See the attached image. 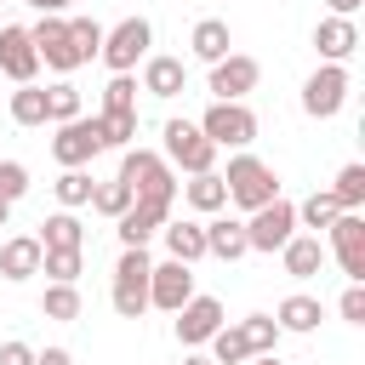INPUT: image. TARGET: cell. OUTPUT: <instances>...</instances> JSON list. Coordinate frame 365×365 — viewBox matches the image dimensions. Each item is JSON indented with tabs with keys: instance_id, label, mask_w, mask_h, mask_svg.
<instances>
[{
	"instance_id": "30",
	"label": "cell",
	"mask_w": 365,
	"mask_h": 365,
	"mask_svg": "<svg viewBox=\"0 0 365 365\" xmlns=\"http://www.w3.org/2000/svg\"><path fill=\"white\" fill-rule=\"evenodd\" d=\"M74 114H86V103H80V86H68V80L46 86V120H51V125H63V120H74Z\"/></svg>"
},
{
	"instance_id": "45",
	"label": "cell",
	"mask_w": 365,
	"mask_h": 365,
	"mask_svg": "<svg viewBox=\"0 0 365 365\" xmlns=\"http://www.w3.org/2000/svg\"><path fill=\"white\" fill-rule=\"evenodd\" d=\"M240 365H279L274 354H251V359H240Z\"/></svg>"
},
{
	"instance_id": "9",
	"label": "cell",
	"mask_w": 365,
	"mask_h": 365,
	"mask_svg": "<svg viewBox=\"0 0 365 365\" xmlns=\"http://www.w3.org/2000/svg\"><path fill=\"white\" fill-rule=\"evenodd\" d=\"M257 80H262V63L257 57H245V51H228V57H217L211 63V97L217 103H245L251 91H257Z\"/></svg>"
},
{
	"instance_id": "3",
	"label": "cell",
	"mask_w": 365,
	"mask_h": 365,
	"mask_svg": "<svg viewBox=\"0 0 365 365\" xmlns=\"http://www.w3.org/2000/svg\"><path fill=\"white\" fill-rule=\"evenodd\" d=\"M148 245H125L120 251V262H114V291H108V302H114V314L120 319H143L148 314Z\"/></svg>"
},
{
	"instance_id": "17",
	"label": "cell",
	"mask_w": 365,
	"mask_h": 365,
	"mask_svg": "<svg viewBox=\"0 0 365 365\" xmlns=\"http://www.w3.org/2000/svg\"><path fill=\"white\" fill-rule=\"evenodd\" d=\"M171 217V205H148V200H131L120 217H114V234H120V245H148L154 234H160V222Z\"/></svg>"
},
{
	"instance_id": "29",
	"label": "cell",
	"mask_w": 365,
	"mask_h": 365,
	"mask_svg": "<svg viewBox=\"0 0 365 365\" xmlns=\"http://www.w3.org/2000/svg\"><path fill=\"white\" fill-rule=\"evenodd\" d=\"M11 120H17V125H29V131H34V125H46V86H34V80H29V86H17V91H11Z\"/></svg>"
},
{
	"instance_id": "39",
	"label": "cell",
	"mask_w": 365,
	"mask_h": 365,
	"mask_svg": "<svg viewBox=\"0 0 365 365\" xmlns=\"http://www.w3.org/2000/svg\"><path fill=\"white\" fill-rule=\"evenodd\" d=\"M29 194V165H17V160H0V200L6 205H17Z\"/></svg>"
},
{
	"instance_id": "10",
	"label": "cell",
	"mask_w": 365,
	"mask_h": 365,
	"mask_svg": "<svg viewBox=\"0 0 365 365\" xmlns=\"http://www.w3.org/2000/svg\"><path fill=\"white\" fill-rule=\"evenodd\" d=\"M103 154V131H97V114L86 120V114H74V120H63L57 125V137H51V160L68 171V165H91Z\"/></svg>"
},
{
	"instance_id": "35",
	"label": "cell",
	"mask_w": 365,
	"mask_h": 365,
	"mask_svg": "<svg viewBox=\"0 0 365 365\" xmlns=\"http://www.w3.org/2000/svg\"><path fill=\"white\" fill-rule=\"evenodd\" d=\"M68 40H74L80 63H91V57L103 51V23H97V17H68Z\"/></svg>"
},
{
	"instance_id": "15",
	"label": "cell",
	"mask_w": 365,
	"mask_h": 365,
	"mask_svg": "<svg viewBox=\"0 0 365 365\" xmlns=\"http://www.w3.org/2000/svg\"><path fill=\"white\" fill-rule=\"evenodd\" d=\"M0 74L17 80V86H29V80L40 74V51H34V40H29L23 23H6V29H0Z\"/></svg>"
},
{
	"instance_id": "43",
	"label": "cell",
	"mask_w": 365,
	"mask_h": 365,
	"mask_svg": "<svg viewBox=\"0 0 365 365\" xmlns=\"http://www.w3.org/2000/svg\"><path fill=\"white\" fill-rule=\"evenodd\" d=\"M23 6H34V11H40V17H63V11H68V6H74V0H23Z\"/></svg>"
},
{
	"instance_id": "25",
	"label": "cell",
	"mask_w": 365,
	"mask_h": 365,
	"mask_svg": "<svg viewBox=\"0 0 365 365\" xmlns=\"http://www.w3.org/2000/svg\"><path fill=\"white\" fill-rule=\"evenodd\" d=\"M182 188V200L200 211V217H217L222 205H228V188H222V171H200V177H188V182H177Z\"/></svg>"
},
{
	"instance_id": "13",
	"label": "cell",
	"mask_w": 365,
	"mask_h": 365,
	"mask_svg": "<svg viewBox=\"0 0 365 365\" xmlns=\"http://www.w3.org/2000/svg\"><path fill=\"white\" fill-rule=\"evenodd\" d=\"M29 40H34V51H40V63H46L51 74H74V68H80V51H74V40H68V17H40V23L29 29Z\"/></svg>"
},
{
	"instance_id": "1",
	"label": "cell",
	"mask_w": 365,
	"mask_h": 365,
	"mask_svg": "<svg viewBox=\"0 0 365 365\" xmlns=\"http://www.w3.org/2000/svg\"><path fill=\"white\" fill-rule=\"evenodd\" d=\"M120 182L131 188V200H148V205H171L177 200V171L154 148H120Z\"/></svg>"
},
{
	"instance_id": "31",
	"label": "cell",
	"mask_w": 365,
	"mask_h": 365,
	"mask_svg": "<svg viewBox=\"0 0 365 365\" xmlns=\"http://www.w3.org/2000/svg\"><path fill=\"white\" fill-rule=\"evenodd\" d=\"M97 131H103V148H131V143H137V108L97 114Z\"/></svg>"
},
{
	"instance_id": "4",
	"label": "cell",
	"mask_w": 365,
	"mask_h": 365,
	"mask_svg": "<svg viewBox=\"0 0 365 365\" xmlns=\"http://www.w3.org/2000/svg\"><path fill=\"white\" fill-rule=\"evenodd\" d=\"M165 160H171V171H188V177H200V171H217V143L194 125V120H165Z\"/></svg>"
},
{
	"instance_id": "41",
	"label": "cell",
	"mask_w": 365,
	"mask_h": 365,
	"mask_svg": "<svg viewBox=\"0 0 365 365\" xmlns=\"http://www.w3.org/2000/svg\"><path fill=\"white\" fill-rule=\"evenodd\" d=\"M0 365H34V348H29V342H17V336H11V342H0Z\"/></svg>"
},
{
	"instance_id": "21",
	"label": "cell",
	"mask_w": 365,
	"mask_h": 365,
	"mask_svg": "<svg viewBox=\"0 0 365 365\" xmlns=\"http://www.w3.org/2000/svg\"><path fill=\"white\" fill-rule=\"evenodd\" d=\"M40 274V240L34 234H11L6 245H0V279H34Z\"/></svg>"
},
{
	"instance_id": "40",
	"label": "cell",
	"mask_w": 365,
	"mask_h": 365,
	"mask_svg": "<svg viewBox=\"0 0 365 365\" xmlns=\"http://www.w3.org/2000/svg\"><path fill=\"white\" fill-rule=\"evenodd\" d=\"M336 314H342L348 325H365V279H348V291H342Z\"/></svg>"
},
{
	"instance_id": "44",
	"label": "cell",
	"mask_w": 365,
	"mask_h": 365,
	"mask_svg": "<svg viewBox=\"0 0 365 365\" xmlns=\"http://www.w3.org/2000/svg\"><path fill=\"white\" fill-rule=\"evenodd\" d=\"M325 6H331V17H354L365 0H325Z\"/></svg>"
},
{
	"instance_id": "16",
	"label": "cell",
	"mask_w": 365,
	"mask_h": 365,
	"mask_svg": "<svg viewBox=\"0 0 365 365\" xmlns=\"http://www.w3.org/2000/svg\"><path fill=\"white\" fill-rule=\"evenodd\" d=\"M314 51H319V63H348L359 51V23L354 17H319L314 23Z\"/></svg>"
},
{
	"instance_id": "6",
	"label": "cell",
	"mask_w": 365,
	"mask_h": 365,
	"mask_svg": "<svg viewBox=\"0 0 365 365\" xmlns=\"http://www.w3.org/2000/svg\"><path fill=\"white\" fill-rule=\"evenodd\" d=\"M342 103H348V68L342 63H319L302 80V114L308 120H331V114H342Z\"/></svg>"
},
{
	"instance_id": "32",
	"label": "cell",
	"mask_w": 365,
	"mask_h": 365,
	"mask_svg": "<svg viewBox=\"0 0 365 365\" xmlns=\"http://www.w3.org/2000/svg\"><path fill=\"white\" fill-rule=\"evenodd\" d=\"M331 200H336L342 211H359V205H365V165H359V160L336 171V182H331Z\"/></svg>"
},
{
	"instance_id": "8",
	"label": "cell",
	"mask_w": 365,
	"mask_h": 365,
	"mask_svg": "<svg viewBox=\"0 0 365 365\" xmlns=\"http://www.w3.org/2000/svg\"><path fill=\"white\" fill-rule=\"evenodd\" d=\"M291 234H297V205H291L285 194L268 200V205H257V211L245 217V245H251V251H279Z\"/></svg>"
},
{
	"instance_id": "7",
	"label": "cell",
	"mask_w": 365,
	"mask_h": 365,
	"mask_svg": "<svg viewBox=\"0 0 365 365\" xmlns=\"http://www.w3.org/2000/svg\"><path fill=\"white\" fill-rule=\"evenodd\" d=\"M194 125H200L217 148H245V143L257 137V114H251L245 103H217V97H211V108H205Z\"/></svg>"
},
{
	"instance_id": "18",
	"label": "cell",
	"mask_w": 365,
	"mask_h": 365,
	"mask_svg": "<svg viewBox=\"0 0 365 365\" xmlns=\"http://www.w3.org/2000/svg\"><path fill=\"white\" fill-rule=\"evenodd\" d=\"M182 86H188V63L182 57H165V51L143 57V91L148 97H177Z\"/></svg>"
},
{
	"instance_id": "23",
	"label": "cell",
	"mask_w": 365,
	"mask_h": 365,
	"mask_svg": "<svg viewBox=\"0 0 365 365\" xmlns=\"http://www.w3.org/2000/svg\"><path fill=\"white\" fill-rule=\"evenodd\" d=\"M319 319H325V308H319V297H285L279 308H274V325L279 331H291V336H308V331H319Z\"/></svg>"
},
{
	"instance_id": "14",
	"label": "cell",
	"mask_w": 365,
	"mask_h": 365,
	"mask_svg": "<svg viewBox=\"0 0 365 365\" xmlns=\"http://www.w3.org/2000/svg\"><path fill=\"white\" fill-rule=\"evenodd\" d=\"M217 325H222V302L205 297V291H194V297L177 308V342H182V348H205Z\"/></svg>"
},
{
	"instance_id": "47",
	"label": "cell",
	"mask_w": 365,
	"mask_h": 365,
	"mask_svg": "<svg viewBox=\"0 0 365 365\" xmlns=\"http://www.w3.org/2000/svg\"><path fill=\"white\" fill-rule=\"evenodd\" d=\"M6 222H11V205H6V200H0V228H6Z\"/></svg>"
},
{
	"instance_id": "27",
	"label": "cell",
	"mask_w": 365,
	"mask_h": 365,
	"mask_svg": "<svg viewBox=\"0 0 365 365\" xmlns=\"http://www.w3.org/2000/svg\"><path fill=\"white\" fill-rule=\"evenodd\" d=\"M80 308H86V302H80V285H63V279H51V285H46V297H40V314H46V319H57V325H74V319H80Z\"/></svg>"
},
{
	"instance_id": "19",
	"label": "cell",
	"mask_w": 365,
	"mask_h": 365,
	"mask_svg": "<svg viewBox=\"0 0 365 365\" xmlns=\"http://www.w3.org/2000/svg\"><path fill=\"white\" fill-rule=\"evenodd\" d=\"M160 240H165V251L177 262H200L205 257V222H194V217H165L160 222Z\"/></svg>"
},
{
	"instance_id": "11",
	"label": "cell",
	"mask_w": 365,
	"mask_h": 365,
	"mask_svg": "<svg viewBox=\"0 0 365 365\" xmlns=\"http://www.w3.org/2000/svg\"><path fill=\"white\" fill-rule=\"evenodd\" d=\"M188 297H194V262H177V257H165V262H154V268H148V308H160V314H177Z\"/></svg>"
},
{
	"instance_id": "34",
	"label": "cell",
	"mask_w": 365,
	"mask_h": 365,
	"mask_svg": "<svg viewBox=\"0 0 365 365\" xmlns=\"http://www.w3.org/2000/svg\"><path fill=\"white\" fill-rule=\"evenodd\" d=\"M40 274H51V279L74 285V279L86 274V251H40Z\"/></svg>"
},
{
	"instance_id": "20",
	"label": "cell",
	"mask_w": 365,
	"mask_h": 365,
	"mask_svg": "<svg viewBox=\"0 0 365 365\" xmlns=\"http://www.w3.org/2000/svg\"><path fill=\"white\" fill-rule=\"evenodd\" d=\"M251 245H245V222L240 217H211L205 222V257H217V262H240Z\"/></svg>"
},
{
	"instance_id": "36",
	"label": "cell",
	"mask_w": 365,
	"mask_h": 365,
	"mask_svg": "<svg viewBox=\"0 0 365 365\" xmlns=\"http://www.w3.org/2000/svg\"><path fill=\"white\" fill-rule=\"evenodd\" d=\"M125 205H131V188H125L120 177H114V182H97V188H91V211H97V217H108V222H114V217H120Z\"/></svg>"
},
{
	"instance_id": "28",
	"label": "cell",
	"mask_w": 365,
	"mask_h": 365,
	"mask_svg": "<svg viewBox=\"0 0 365 365\" xmlns=\"http://www.w3.org/2000/svg\"><path fill=\"white\" fill-rule=\"evenodd\" d=\"M91 188H97V182H91V171H86V165H68V171L51 182V194H57V205H63V211L91 205Z\"/></svg>"
},
{
	"instance_id": "38",
	"label": "cell",
	"mask_w": 365,
	"mask_h": 365,
	"mask_svg": "<svg viewBox=\"0 0 365 365\" xmlns=\"http://www.w3.org/2000/svg\"><path fill=\"white\" fill-rule=\"evenodd\" d=\"M120 108H137V80L131 74H114L103 86V114H120Z\"/></svg>"
},
{
	"instance_id": "42",
	"label": "cell",
	"mask_w": 365,
	"mask_h": 365,
	"mask_svg": "<svg viewBox=\"0 0 365 365\" xmlns=\"http://www.w3.org/2000/svg\"><path fill=\"white\" fill-rule=\"evenodd\" d=\"M34 365H74L68 348H34Z\"/></svg>"
},
{
	"instance_id": "2",
	"label": "cell",
	"mask_w": 365,
	"mask_h": 365,
	"mask_svg": "<svg viewBox=\"0 0 365 365\" xmlns=\"http://www.w3.org/2000/svg\"><path fill=\"white\" fill-rule=\"evenodd\" d=\"M222 188H228V205H240L245 217L257 211V205H268V200H279V171L268 165V160H257V154H234L228 160V171H222Z\"/></svg>"
},
{
	"instance_id": "37",
	"label": "cell",
	"mask_w": 365,
	"mask_h": 365,
	"mask_svg": "<svg viewBox=\"0 0 365 365\" xmlns=\"http://www.w3.org/2000/svg\"><path fill=\"white\" fill-rule=\"evenodd\" d=\"M342 205L331 200V188H314L302 205H297V222H308V228H331V217H336Z\"/></svg>"
},
{
	"instance_id": "33",
	"label": "cell",
	"mask_w": 365,
	"mask_h": 365,
	"mask_svg": "<svg viewBox=\"0 0 365 365\" xmlns=\"http://www.w3.org/2000/svg\"><path fill=\"white\" fill-rule=\"evenodd\" d=\"M240 336H245L251 354H274V348H279V325H274V314H245V319H240Z\"/></svg>"
},
{
	"instance_id": "24",
	"label": "cell",
	"mask_w": 365,
	"mask_h": 365,
	"mask_svg": "<svg viewBox=\"0 0 365 365\" xmlns=\"http://www.w3.org/2000/svg\"><path fill=\"white\" fill-rule=\"evenodd\" d=\"M228 46H234V34H228V23H222V17H200V23H194V34H188V51H194L205 68H211L217 57H228Z\"/></svg>"
},
{
	"instance_id": "26",
	"label": "cell",
	"mask_w": 365,
	"mask_h": 365,
	"mask_svg": "<svg viewBox=\"0 0 365 365\" xmlns=\"http://www.w3.org/2000/svg\"><path fill=\"white\" fill-rule=\"evenodd\" d=\"M34 240H40V251H86V228H80V217H74V211L46 217Z\"/></svg>"
},
{
	"instance_id": "12",
	"label": "cell",
	"mask_w": 365,
	"mask_h": 365,
	"mask_svg": "<svg viewBox=\"0 0 365 365\" xmlns=\"http://www.w3.org/2000/svg\"><path fill=\"white\" fill-rule=\"evenodd\" d=\"M325 234H331V257L342 262V274L365 279V211H336Z\"/></svg>"
},
{
	"instance_id": "5",
	"label": "cell",
	"mask_w": 365,
	"mask_h": 365,
	"mask_svg": "<svg viewBox=\"0 0 365 365\" xmlns=\"http://www.w3.org/2000/svg\"><path fill=\"white\" fill-rule=\"evenodd\" d=\"M148 46H154V29H148V17H120L114 29H103V63H108V74H131L143 57H148Z\"/></svg>"
},
{
	"instance_id": "22",
	"label": "cell",
	"mask_w": 365,
	"mask_h": 365,
	"mask_svg": "<svg viewBox=\"0 0 365 365\" xmlns=\"http://www.w3.org/2000/svg\"><path fill=\"white\" fill-rule=\"evenodd\" d=\"M279 262H285L291 279H314V274L325 268V245H319V234H291V240L279 245Z\"/></svg>"
},
{
	"instance_id": "48",
	"label": "cell",
	"mask_w": 365,
	"mask_h": 365,
	"mask_svg": "<svg viewBox=\"0 0 365 365\" xmlns=\"http://www.w3.org/2000/svg\"><path fill=\"white\" fill-rule=\"evenodd\" d=\"M0 6H6V0H0Z\"/></svg>"
},
{
	"instance_id": "46",
	"label": "cell",
	"mask_w": 365,
	"mask_h": 365,
	"mask_svg": "<svg viewBox=\"0 0 365 365\" xmlns=\"http://www.w3.org/2000/svg\"><path fill=\"white\" fill-rule=\"evenodd\" d=\"M182 365H211V359L205 354H182Z\"/></svg>"
}]
</instances>
